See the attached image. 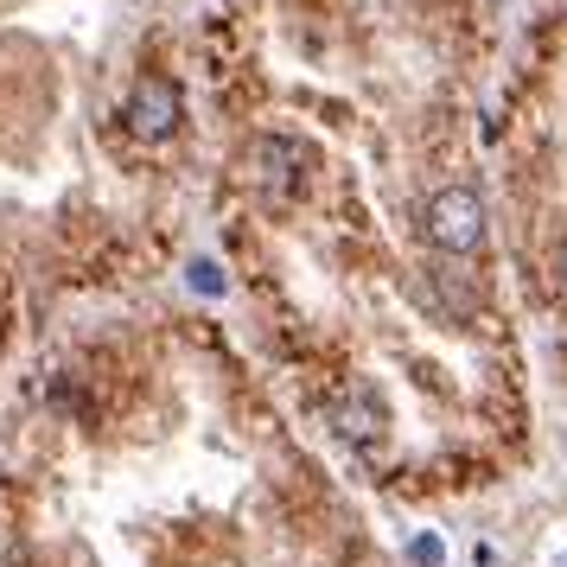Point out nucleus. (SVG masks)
<instances>
[{
    "label": "nucleus",
    "mask_w": 567,
    "mask_h": 567,
    "mask_svg": "<svg viewBox=\"0 0 567 567\" xmlns=\"http://www.w3.org/2000/svg\"><path fill=\"white\" fill-rule=\"evenodd\" d=\"M427 236H434L446 256L485 249V205H478V192H465V185L434 192V198H427Z\"/></svg>",
    "instance_id": "1"
},
{
    "label": "nucleus",
    "mask_w": 567,
    "mask_h": 567,
    "mask_svg": "<svg viewBox=\"0 0 567 567\" xmlns=\"http://www.w3.org/2000/svg\"><path fill=\"white\" fill-rule=\"evenodd\" d=\"M128 128L141 141H166V134L179 128V90L166 78H141L128 96Z\"/></svg>",
    "instance_id": "2"
},
{
    "label": "nucleus",
    "mask_w": 567,
    "mask_h": 567,
    "mask_svg": "<svg viewBox=\"0 0 567 567\" xmlns=\"http://www.w3.org/2000/svg\"><path fill=\"white\" fill-rule=\"evenodd\" d=\"M293 166H300V147L293 141H275V134H261L256 147H249V173H256L261 185H293Z\"/></svg>",
    "instance_id": "3"
},
{
    "label": "nucleus",
    "mask_w": 567,
    "mask_h": 567,
    "mask_svg": "<svg viewBox=\"0 0 567 567\" xmlns=\"http://www.w3.org/2000/svg\"><path fill=\"white\" fill-rule=\"evenodd\" d=\"M409 561L414 567H440V561H446V542H440L434 529H427V536H414L409 542Z\"/></svg>",
    "instance_id": "4"
},
{
    "label": "nucleus",
    "mask_w": 567,
    "mask_h": 567,
    "mask_svg": "<svg viewBox=\"0 0 567 567\" xmlns=\"http://www.w3.org/2000/svg\"><path fill=\"white\" fill-rule=\"evenodd\" d=\"M192 287H198V293H224V275H217V261H192Z\"/></svg>",
    "instance_id": "5"
}]
</instances>
